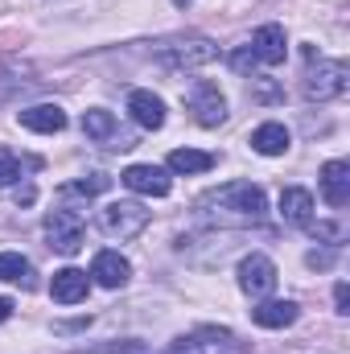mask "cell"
Returning a JSON list of instances; mask_svg holds the SVG:
<instances>
[{
	"mask_svg": "<svg viewBox=\"0 0 350 354\" xmlns=\"http://www.w3.org/2000/svg\"><path fill=\"white\" fill-rule=\"evenodd\" d=\"M194 214L206 227H252L268 214V198L252 181H227V185H214V189L198 194Z\"/></svg>",
	"mask_w": 350,
	"mask_h": 354,
	"instance_id": "obj_1",
	"label": "cell"
},
{
	"mask_svg": "<svg viewBox=\"0 0 350 354\" xmlns=\"http://www.w3.org/2000/svg\"><path fill=\"white\" fill-rule=\"evenodd\" d=\"M350 87V66L338 62V58H322L309 50V66H305V79H301V91L309 103H330V99H342Z\"/></svg>",
	"mask_w": 350,
	"mask_h": 354,
	"instance_id": "obj_2",
	"label": "cell"
},
{
	"mask_svg": "<svg viewBox=\"0 0 350 354\" xmlns=\"http://www.w3.org/2000/svg\"><path fill=\"white\" fill-rule=\"evenodd\" d=\"M145 227H149V210L140 202H107L99 210V231L107 239H120L124 243V239H136Z\"/></svg>",
	"mask_w": 350,
	"mask_h": 354,
	"instance_id": "obj_3",
	"label": "cell"
},
{
	"mask_svg": "<svg viewBox=\"0 0 350 354\" xmlns=\"http://www.w3.org/2000/svg\"><path fill=\"white\" fill-rule=\"evenodd\" d=\"M219 58V46L206 41V37H190V41H165L157 50V62L165 71H194V66H206Z\"/></svg>",
	"mask_w": 350,
	"mask_h": 354,
	"instance_id": "obj_4",
	"label": "cell"
},
{
	"mask_svg": "<svg viewBox=\"0 0 350 354\" xmlns=\"http://www.w3.org/2000/svg\"><path fill=\"white\" fill-rule=\"evenodd\" d=\"M46 239L58 256H75L83 248V218L71 214V210H54L46 214Z\"/></svg>",
	"mask_w": 350,
	"mask_h": 354,
	"instance_id": "obj_5",
	"label": "cell"
},
{
	"mask_svg": "<svg viewBox=\"0 0 350 354\" xmlns=\"http://www.w3.org/2000/svg\"><path fill=\"white\" fill-rule=\"evenodd\" d=\"M185 99H190V111H194V120H198L202 128H219V124L227 120V99H223V91L214 87V83L198 79Z\"/></svg>",
	"mask_w": 350,
	"mask_h": 354,
	"instance_id": "obj_6",
	"label": "cell"
},
{
	"mask_svg": "<svg viewBox=\"0 0 350 354\" xmlns=\"http://www.w3.org/2000/svg\"><path fill=\"white\" fill-rule=\"evenodd\" d=\"M239 288L248 292V297H268L272 288H276V264L260 256V252H252V256H243L239 260Z\"/></svg>",
	"mask_w": 350,
	"mask_h": 354,
	"instance_id": "obj_7",
	"label": "cell"
},
{
	"mask_svg": "<svg viewBox=\"0 0 350 354\" xmlns=\"http://www.w3.org/2000/svg\"><path fill=\"white\" fill-rule=\"evenodd\" d=\"M120 181H124L132 194H145V198H165V194L174 189V181H169V174H165L161 165H128V169L120 174Z\"/></svg>",
	"mask_w": 350,
	"mask_h": 354,
	"instance_id": "obj_8",
	"label": "cell"
},
{
	"mask_svg": "<svg viewBox=\"0 0 350 354\" xmlns=\"http://www.w3.org/2000/svg\"><path fill=\"white\" fill-rule=\"evenodd\" d=\"M252 54L264 66H280L284 54H288V37H284V25H260L256 37H252Z\"/></svg>",
	"mask_w": 350,
	"mask_h": 354,
	"instance_id": "obj_9",
	"label": "cell"
},
{
	"mask_svg": "<svg viewBox=\"0 0 350 354\" xmlns=\"http://www.w3.org/2000/svg\"><path fill=\"white\" fill-rule=\"evenodd\" d=\"M91 276H95V284H103V288H124V284L132 280V264H128L120 252H99V256L91 260Z\"/></svg>",
	"mask_w": 350,
	"mask_h": 354,
	"instance_id": "obj_10",
	"label": "cell"
},
{
	"mask_svg": "<svg viewBox=\"0 0 350 354\" xmlns=\"http://www.w3.org/2000/svg\"><path fill=\"white\" fill-rule=\"evenodd\" d=\"M128 115H132L140 128H149V132L165 128V103H161V95H153V91H132V95H128Z\"/></svg>",
	"mask_w": 350,
	"mask_h": 354,
	"instance_id": "obj_11",
	"label": "cell"
},
{
	"mask_svg": "<svg viewBox=\"0 0 350 354\" xmlns=\"http://www.w3.org/2000/svg\"><path fill=\"white\" fill-rule=\"evenodd\" d=\"M17 120H21V128L42 132V136H54V132H62V128H66V111H62L58 103H37V107H25V111H17Z\"/></svg>",
	"mask_w": 350,
	"mask_h": 354,
	"instance_id": "obj_12",
	"label": "cell"
},
{
	"mask_svg": "<svg viewBox=\"0 0 350 354\" xmlns=\"http://www.w3.org/2000/svg\"><path fill=\"white\" fill-rule=\"evenodd\" d=\"M83 132H87L91 140H99V145H111V149H132V145L120 136L116 115H111V111H103V107H91V111H83Z\"/></svg>",
	"mask_w": 350,
	"mask_h": 354,
	"instance_id": "obj_13",
	"label": "cell"
},
{
	"mask_svg": "<svg viewBox=\"0 0 350 354\" xmlns=\"http://www.w3.org/2000/svg\"><path fill=\"white\" fill-rule=\"evenodd\" d=\"M91 280L83 268H62V272H54V280H50V297L58 301V305H79L83 297H87Z\"/></svg>",
	"mask_w": 350,
	"mask_h": 354,
	"instance_id": "obj_14",
	"label": "cell"
},
{
	"mask_svg": "<svg viewBox=\"0 0 350 354\" xmlns=\"http://www.w3.org/2000/svg\"><path fill=\"white\" fill-rule=\"evenodd\" d=\"M322 198L334 210H342L350 202V165L347 161H326L322 165Z\"/></svg>",
	"mask_w": 350,
	"mask_h": 354,
	"instance_id": "obj_15",
	"label": "cell"
},
{
	"mask_svg": "<svg viewBox=\"0 0 350 354\" xmlns=\"http://www.w3.org/2000/svg\"><path fill=\"white\" fill-rule=\"evenodd\" d=\"M280 218L293 227H309L313 223V194L301 185H284L280 189Z\"/></svg>",
	"mask_w": 350,
	"mask_h": 354,
	"instance_id": "obj_16",
	"label": "cell"
},
{
	"mask_svg": "<svg viewBox=\"0 0 350 354\" xmlns=\"http://www.w3.org/2000/svg\"><path fill=\"white\" fill-rule=\"evenodd\" d=\"M288 145H293V136H288V128L276 124V120H268V124H260V128L252 132V149H256L260 157H284Z\"/></svg>",
	"mask_w": 350,
	"mask_h": 354,
	"instance_id": "obj_17",
	"label": "cell"
},
{
	"mask_svg": "<svg viewBox=\"0 0 350 354\" xmlns=\"http://www.w3.org/2000/svg\"><path fill=\"white\" fill-rule=\"evenodd\" d=\"M297 301H260L256 309H252V322L264 326V330H284V326H293L297 322Z\"/></svg>",
	"mask_w": 350,
	"mask_h": 354,
	"instance_id": "obj_18",
	"label": "cell"
},
{
	"mask_svg": "<svg viewBox=\"0 0 350 354\" xmlns=\"http://www.w3.org/2000/svg\"><path fill=\"white\" fill-rule=\"evenodd\" d=\"M214 169V157L202 149H174L169 153V174H206Z\"/></svg>",
	"mask_w": 350,
	"mask_h": 354,
	"instance_id": "obj_19",
	"label": "cell"
},
{
	"mask_svg": "<svg viewBox=\"0 0 350 354\" xmlns=\"http://www.w3.org/2000/svg\"><path fill=\"white\" fill-rule=\"evenodd\" d=\"M29 276H33V268H29L25 256L0 252V280H8V284H29Z\"/></svg>",
	"mask_w": 350,
	"mask_h": 354,
	"instance_id": "obj_20",
	"label": "cell"
},
{
	"mask_svg": "<svg viewBox=\"0 0 350 354\" xmlns=\"http://www.w3.org/2000/svg\"><path fill=\"white\" fill-rule=\"evenodd\" d=\"M111 185V177L107 174H91L83 181H71V185H62V198H95V194H103Z\"/></svg>",
	"mask_w": 350,
	"mask_h": 354,
	"instance_id": "obj_21",
	"label": "cell"
},
{
	"mask_svg": "<svg viewBox=\"0 0 350 354\" xmlns=\"http://www.w3.org/2000/svg\"><path fill=\"white\" fill-rule=\"evenodd\" d=\"M12 181H21V157L12 149H0V189Z\"/></svg>",
	"mask_w": 350,
	"mask_h": 354,
	"instance_id": "obj_22",
	"label": "cell"
},
{
	"mask_svg": "<svg viewBox=\"0 0 350 354\" xmlns=\"http://www.w3.org/2000/svg\"><path fill=\"white\" fill-rule=\"evenodd\" d=\"M231 66H235L239 75H252V66H256V54H252V46L235 50V54H231Z\"/></svg>",
	"mask_w": 350,
	"mask_h": 354,
	"instance_id": "obj_23",
	"label": "cell"
},
{
	"mask_svg": "<svg viewBox=\"0 0 350 354\" xmlns=\"http://www.w3.org/2000/svg\"><path fill=\"white\" fill-rule=\"evenodd\" d=\"M309 231H313L317 239H330V243L342 239V227H334V223H309Z\"/></svg>",
	"mask_w": 350,
	"mask_h": 354,
	"instance_id": "obj_24",
	"label": "cell"
},
{
	"mask_svg": "<svg viewBox=\"0 0 350 354\" xmlns=\"http://www.w3.org/2000/svg\"><path fill=\"white\" fill-rule=\"evenodd\" d=\"M334 305H338V313H350V288L342 284V280L334 284Z\"/></svg>",
	"mask_w": 350,
	"mask_h": 354,
	"instance_id": "obj_25",
	"label": "cell"
},
{
	"mask_svg": "<svg viewBox=\"0 0 350 354\" xmlns=\"http://www.w3.org/2000/svg\"><path fill=\"white\" fill-rule=\"evenodd\" d=\"M330 260H334V252H309V260H305V264H309V268H330Z\"/></svg>",
	"mask_w": 350,
	"mask_h": 354,
	"instance_id": "obj_26",
	"label": "cell"
},
{
	"mask_svg": "<svg viewBox=\"0 0 350 354\" xmlns=\"http://www.w3.org/2000/svg\"><path fill=\"white\" fill-rule=\"evenodd\" d=\"M33 198H37V189H33V185H25V189H17V202H25V206H29Z\"/></svg>",
	"mask_w": 350,
	"mask_h": 354,
	"instance_id": "obj_27",
	"label": "cell"
},
{
	"mask_svg": "<svg viewBox=\"0 0 350 354\" xmlns=\"http://www.w3.org/2000/svg\"><path fill=\"white\" fill-rule=\"evenodd\" d=\"M12 317V301L8 297H0V322H8Z\"/></svg>",
	"mask_w": 350,
	"mask_h": 354,
	"instance_id": "obj_28",
	"label": "cell"
},
{
	"mask_svg": "<svg viewBox=\"0 0 350 354\" xmlns=\"http://www.w3.org/2000/svg\"><path fill=\"white\" fill-rule=\"evenodd\" d=\"M174 4H177V8H185V4H190V0H174Z\"/></svg>",
	"mask_w": 350,
	"mask_h": 354,
	"instance_id": "obj_29",
	"label": "cell"
}]
</instances>
